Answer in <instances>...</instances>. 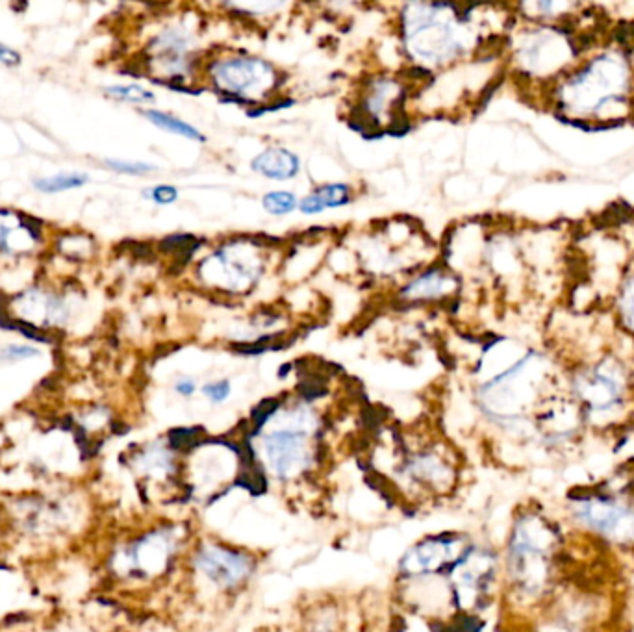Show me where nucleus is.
Segmentation results:
<instances>
[{"label":"nucleus","instance_id":"f257e3e1","mask_svg":"<svg viewBox=\"0 0 634 632\" xmlns=\"http://www.w3.org/2000/svg\"><path fill=\"white\" fill-rule=\"evenodd\" d=\"M557 531L538 514H525L508 542V575L523 597L544 594L553 577Z\"/></svg>","mask_w":634,"mask_h":632},{"label":"nucleus","instance_id":"f03ea898","mask_svg":"<svg viewBox=\"0 0 634 632\" xmlns=\"http://www.w3.org/2000/svg\"><path fill=\"white\" fill-rule=\"evenodd\" d=\"M262 458L267 471L282 482L301 477L314 464V445L303 421L271 430L262 440Z\"/></svg>","mask_w":634,"mask_h":632},{"label":"nucleus","instance_id":"7ed1b4c3","mask_svg":"<svg viewBox=\"0 0 634 632\" xmlns=\"http://www.w3.org/2000/svg\"><path fill=\"white\" fill-rule=\"evenodd\" d=\"M573 516L609 542L634 544V508L614 497H579L573 501Z\"/></svg>","mask_w":634,"mask_h":632},{"label":"nucleus","instance_id":"20e7f679","mask_svg":"<svg viewBox=\"0 0 634 632\" xmlns=\"http://www.w3.org/2000/svg\"><path fill=\"white\" fill-rule=\"evenodd\" d=\"M195 568L219 590H234L253 575V558L227 545L203 544L195 555Z\"/></svg>","mask_w":634,"mask_h":632},{"label":"nucleus","instance_id":"39448f33","mask_svg":"<svg viewBox=\"0 0 634 632\" xmlns=\"http://www.w3.org/2000/svg\"><path fill=\"white\" fill-rule=\"evenodd\" d=\"M212 73L216 78L217 86L223 89L230 97H238L243 101L251 102L243 93L256 86H264L269 76H275L271 65L254 58H236L219 62L212 67Z\"/></svg>","mask_w":634,"mask_h":632},{"label":"nucleus","instance_id":"423d86ee","mask_svg":"<svg viewBox=\"0 0 634 632\" xmlns=\"http://www.w3.org/2000/svg\"><path fill=\"white\" fill-rule=\"evenodd\" d=\"M457 545L455 540L444 538L419 542L406 553L401 569L406 577H427L444 568H451L458 560Z\"/></svg>","mask_w":634,"mask_h":632},{"label":"nucleus","instance_id":"0eeeda50","mask_svg":"<svg viewBox=\"0 0 634 632\" xmlns=\"http://www.w3.org/2000/svg\"><path fill=\"white\" fill-rule=\"evenodd\" d=\"M175 549L177 540L171 532H153L128 549L125 555L127 569L141 575H156L169 566Z\"/></svg>","mask_w":634,"mask_h":632},{"label":"nucleus","instance_id":"6e6552de","mask_svg":"<svg viewBox=\"0 0 634 632\" xmlns=\"http://www.w3.org/2000/svg\"><path fill=\"white\" fill-rule=\"evenodd\" d=\"M577 393L594 414H605L622 405V386L607 375L594 373L577 382Z\"/></svg>","mask_w":634,"mask_h":632},{"label":"nucleus","instance_id":"1a4fd4ad","mask_svg":"<svg viewBox=\"0 0 634 632\" xmlns=\"http://www.w3.org/2000/svg\"><path fill=\"white\" fill-rule=\"evenodd\" d=\"M39 223H30V217L15 215L8 210H0V251L2 253H23L30 251L39 241Z\"/></svg>","mask_w":634,"mask_h":632},{"label":"nucleus","instance_id":"9d476101","mask_svg":"<svg viewBox=\"0 0 634 632\" xmlns=\"http://www.w3.org/2000/svg\"><path fill=\"white\" fill-rule=\"evenodd\" d=\"M251 169L269 180H292L301 169V160L295 152L275 147L260 152L251 162Z\"/></svg>","mask_w":634,"mask_h":632},{"label":"nucleus","instance_id":"9b49d317","mask_svg":"<svg viewBox=\"0 0 634 632\" xmlns=\"http://www.w3.org/2000/svg\"><path fill=\"white\" fill-rule=\"evenodd\" d=\"M145 117L162 130H167L171 134H177V136H184L188 140L193 141H206L203 134L195 127H191L188 123H184L182 119H177L173 115L164 114V112H158V110H147Z\"/></svg>","mask_w":634,"mask_h":632},{"label":"nucleus","instance_id":"f8f14e48","mask_svg":"<svg viewBox=\"0 0 634 632\" xmlns=\"http://www.w3.org/2000/svg\"><path fill=\"white\" fill-rule=\"evenodd\" d=\"M89 182L88 175L84 173H60L49 178H38L34 182L36 190L43 193H62V191L77 190L86 186Z\"/></svg>","mask_w":634,"mask_h":632},{"label":"nucleus","instance_id":"ddd939ff","mask_svg":"<svg viewBox=\"0 0 634 632\" xmlns=\"http://www.w3.org/2000/svg\"><path fill=\"white\" fill-rule=\"evenodd\" d=\"M266 212L273 215L292 214L297 208V197L292 191H269L262 199Z\"/></svg>","mask_w":634,"mask_h":632},{"label":"nucleus","instance_id":"4468645a","mask_svg":"<svg viewBox=\"0 0 634 632\" xmlns=\"http://www.w3.org/2000/svg\"><path fill=\"white\" fill-rule=\"evenodd\" d=\"M314 193L325 208H340L351 203V190L345 184H327Z\"/></svg>","mask_w":634,"mask_h":632},{"label":"nucleus","instance_id":"2eb2a0df","mask_svg":"<svg viewBox=\"0 0 634 632\" xmlns=\"http://www.w3.org/2000/svg\"><path fill=\"white\" fill-rule=\"evenodd\" d=\"M106 93L117 101L132 102V104L156 101L154 93H151L149 89L140 88V86H112V88H106Z\"/></svg>","mask_w":634,"mask_h":632},{"label":"nucleus","instance_id":"dca6fc26","mask_svg":"<svg viewBox=\"0 0 634 632\" xmlns=\"http://www.w3.org/2000/svg\"><path fill=\"white\" fill-rule=\"evenodd\" d=\"M106 165L114 169L117 173L125 175H147L156 171L154 165L143 164V162H125V160H106Z\"/></svg>","mask_w":634,"mask_h":632},{"label":"nucleus","instance_id":"f3484780","mask_svg":"<svg viewBox=\"0 0 634 632\" xmlns=\"http://www.w3.org/2000/svg\"><path fill=\"white\" fill-rule=\"evenodd\" d=\"M203 393L212 403H217V405L225 403L230 395V382L229 380L210 382V384L203 386Z\"/></svg>","mask_w":634,"mask_h":632},{"label":"nucleus","instance_id":"a211bd4d","mask_svg":"<svg viewBox=\"0 0 634 632\" xmlns=\"http://www.w3.org/2000/svg\"><path fill=\"white\" fill-rule=\"evenodd\" d=\"M145 197L156 204H173L178 199V190L173 186H156L153 190L145 191Z\"/></svg>","mask_w":634,"mask_h":632},{"label":"nucleus","instance_id":"6ab92c4d","mask_svg":"<svg viewBox=\"0 0 634 632\" xmlns=\"http://www.w3.org/2000/svg\"><path fill=\"white\" fill-rule=\"evenodd\" d=\"M299 210L306 215H316L321 214V212L325 210V206L319 201V197H317L316 193H312V195H308V197H305V199L299 203Z\"/></svg>","mask_w":634,"mask_h":632},{"label":"nucleus","instance_id":"aec40b11","mask_svg":"<svg viewBox=\"0 0 634 632\" xmlns=\"http://www.w3.org/2000/svg\"><path fill=\"white\" fill-rule=\"evenodd\" d=\"M0 64L8 65V67H12V65H19L21 64V54L17 51H13V49H10L8 45L0 43Z\"/></svg>","mask_w":634,"mask_h":632},{"label":"nucleus","instance_id":"412c9836","mask_svg":"<svg viewBox=\"0 0 634 632\" xmlns=\"http://www.w3.org/2000/svg\"><path fill=\"white\" fill-rule=\"evenodd\" d=\"M30 354H38V351L30 349V347H6L2 351V356H6V360H19V358H26Z\"/></svg>","mask_w":634,"mask_h":632},{"label":"nucleus","instance_id":"4be33fe9","mask_svg":"<svg viewBox=\"0 0 634 632\" xmlns=\"http://www.w3.org/2000/svg\"><path fill=\"white\" fill-rule=\"evenodd\" d=\"M175 390H177L182 397H191L195 390H197V386H195V382L191 379H180L177 384H175Z\"/></svg>","mask_w":634,"mask_h":632}]
</instances>
